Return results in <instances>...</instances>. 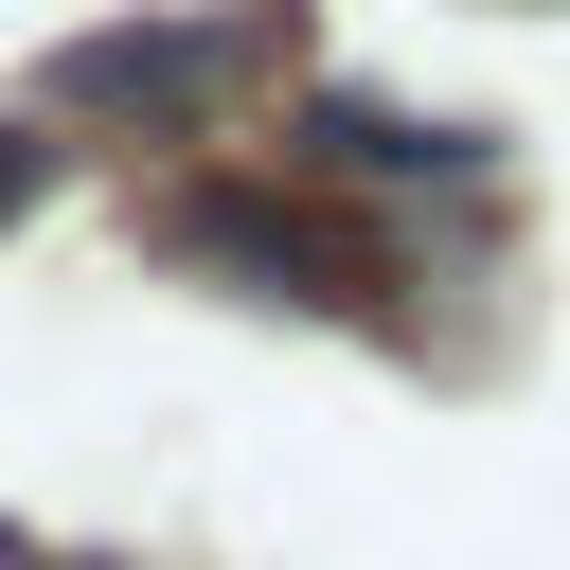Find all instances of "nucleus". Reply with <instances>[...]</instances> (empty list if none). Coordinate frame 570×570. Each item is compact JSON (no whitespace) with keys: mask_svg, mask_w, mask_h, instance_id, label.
Here are the masks:
<instances>
[{"mask_svg":"<svg viewBox=\"0 0 570 570\" xmlns=\"http://www.w3.org/2000/svg\"><path fill=\"white\" fill-rule=\"evenodd\" d=\"M303 71V0H196V18H107L36 71V107H89L125 142H214L249 89Z\"/></svg>","mask_w":570,"mask_h":570,"instance_id":"nucleus-1","label":"nucleus"},{"mask_svg":"<svg viewBox=\"0 0 570 570\" xmlns=\"http://www.w3.org/2000/svg\"><path fill=\"white\" fill-rule=\"evenodd\" d=\"M160 249L214 267L232 303H303V321H374V249L303 196H160Z\"/></svg>","mask_w":570,"mask_h":570,"instance_id":"nucleus-2","label":"nucleus"},{"mask_svg":"<svg viewBox=\"0 0 570 570\" xmlns=\"http://www.w3.org/2000/svg\"><path fill=\"white\" fill-rule=\"evenodd\" d=\"M303 142H321L338 178H481V160H499L481 125H410V107H374V89H321Z\"/></svg>","mask_w":570,"mask_h":570,"instance_id":"nucleus-3","label":"nucleus"},{"mask_svg":"<svg viewBox=\"0 0 570 570\" xmlns=\"http://www.w3.org/2000/svg\"><path fill=\"white\" fill-rule=\"evenodd\" d=\"M36 196H53V142H36V125H18V107H0V232H18V214H36Z\"/></svg>","mask_w":570,"mask_h":570,"instance_id":"nucleus-4","label":"nucleus"}]
</instances>
